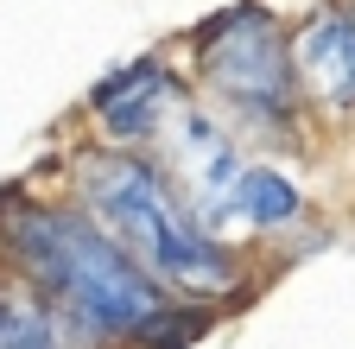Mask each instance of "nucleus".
Instances as JSON below:
<instances>
[{
    "instance_id": "7",
    "label": "nucleus",
    "mask_w": 355,
    "mask_h": 349,
    "mask_svg": "<svg viewBox=\"0 0 355 349\" xmlns=\"http://www.w3.org/2000/svg\"><path fill=\"white\" fill-rule=\"evenodd\" d=\"M0 349H70L58 318L26 292H0Z\"/></svg>"
},
{
    "instance_id": "1",
    "label": "nucleus",
    "mask_w": 355,
    "mask_h": 349,
    "mask_svg": "<svg viewBox=\"0 0 355 349\" xmlns=\"http://www.w3.org/2000/svg\"><path fill=\"white\" fill-rule=\"evenodd\" d=\"M13 254L32 280L96 337H153L165 324V298L153 273L133 260L114 235L89 229L64 210H19L13 216Z\"/></svg>"
},
{
    "instance_id": "6",
    "label": "nucleus",
    "mask_w": 355,
    "mask_h": 349,
    "mask_svg": "<svg viewBox=\"0 0 355 349\" xmlns=\"http://www.w3.org/2000/svg\"><path fill=\"white\" fill-rule=\"evenodd\" d=\"M216 210L222 216H235V223H286V216L298 210V191L279 178V171H266V165H248L241 159V171L229 178V191L216 197Z\"/></svg>"
},
{
    "instance_id": "2",
    "label": "nucleus",
    "mask_w": 355,
    "mask_h": 349,
    "mask_svg": "<svg viewBox=\"0 0 355 349\" xmlns=\"http://www.w3.org/2000/svg\"><path fill=\"white\" fill-rule=\"evenodd\" d=\"M76 178H83L89 210L102 216V229L140 260L153 280L184 286V292H222V286L235 280V260L184 216V203L165 191V178L146 159L89 153L76 165Z\"/></svg>"
},
{
    "instance_id": "5",
    "label": "nucleus",
    "mask_w": 355,
    "mask_h": 349,
    "mask_svg": "<svg viewBox=\"0 0 355 349\" xmlns=\"http://www.w3.org/2000/svg\"><path fill=\"white\" fill-rule=\"evenodd\" d=\"M171 102H178L171 76L153 70V64H140V70H127V76H114V83L96 90V114L114 127V134H153V127L171 114Z\"/></svg>"
},
{
    "instance_id": "4",
    "label": "nucleus",
    "mask_w": 355,
    "mask_h": 349,
    "mask_svg": "<svg viewBox=\"0 0 355 349\" xmlns=\"http://www.w3.org/2000/svg\"><path fill=\"white\" fill-rule=\"evenodd\" d=\"M298 70L311 90H324L330 102H355V19L343 13H318L298 32Z\"/></svg>"
},
{
    "instance_id": "3",
    "label": "nucleus",
    "mask_w": 355,
    "mask_h": 349,
    "mask_svg": "<svg viewBox=\"0 0 355 349\" xmlns=\"http://www.w3.org/2000/svg\"><path fill=\"white\" fill-rule=\"evenodd\" d=\"M203 76L229 102H241L248 114H286L292 108V51H286V38L273 32V19L254 13V7L229 13L209 32Z\"/></svg>"
}]
</instances>
